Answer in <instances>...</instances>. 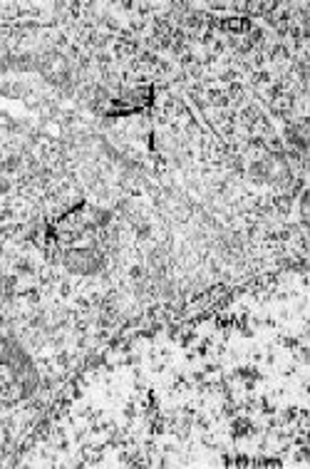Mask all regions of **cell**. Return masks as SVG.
<instances>
[{"label":"cell","mask_w":310,"mask_h":469,"mask_svg":"<svg viewBox=\"0 0 310 469\" xmlns=\"http://www.w3.org/2000/svg\"><path fill=\"white\" fill-rule=\"evenodd\" d=\"M0 166H3V174H17V172H23V154L20 152H10V154H5L3 157V162H0Z\"/></svg>","instance_id":"6da1fadb"},{"label":"cell","mask_w":310,"mask_h":469,"mask_svg":"<svg viewBox=\"0 0 310 469\" xmlns=\"http://www.w3.org/2000/svg\"><path fill=\"white\" fill-rule=\"evenodd\" d=\"M147 278H149V268L144 263H131L129 268H127V281L129 283H142Z\"/></svg>","instance_id":"7a4b0ae2"},{"label":"cell","mask_w":310,"mask_h":469,"mask_svg":"<svg viewBox=\"0 0 310 469\" xmlns=\"http://www.w3.org/2000/svg\"><path fill=\"white\" fill-rule=\"evenodd\" d=\"M122 417L129 422H134L137 417H139V407H137V397H129L127 402H124V407H122Z\"/></svg>","instance_id":"3957f363"},{"label":"cell","mask_w":310,"mask_h":469,"mask_svg":"<svg viewBox=\"0 0 310 469\" xmlns=\"http://www.w3.org/2000/svg\"><path fill=\"white\" fill-rule=\"evenodd\" d=\"M57 295H60L62 301H67V298H72V295H75V286H72V281H70V278H62V281L57 283Z\"/></svg>","instance_id":"277c9868"},{"label":"cell","mask_w":310,"mask_h":469,"mask_svg":"<svg viewBox=\"0 0 310 469\" xmlns=\"http://www.w3.org/2000/svg\"><path fill=\"white\" fill-rule=\"evenodd\" d=\"M13 189H15V181H13V177H0V196H10L13 194Z\"/></svg>","instance_id":"5b68a950"},{"label":"cell","mask_w":310,"mask_h":469,"mask_svg":"<svg viewBox=\"0 0 310 469\" xmlns=\"http://www.w3.org/2000/svg\"><path fill=\"white\" fill-rule=\"evenodd\" d=\"M201 370L206 372V377H209V375H218V372L224 370V365H221V363H213V360H209V357H206V360H204V368H201Z\"/></svg>","instance_id":"8992f818"},{"label":"cell","mask_w":310,"mask_h":469,"mask_svg":"<svg viewBox=\"0 0 310 469\" xmlns=\"http://www.w3.org/2000/svg\"><path fill=\"white\" fill-rule=\"evenodd\" d=\"M204 380H206V372H204V370H194V372H191V382H194V385L204 382Z\"/></svg>","instance_id":"52a82bcc"},{"label":"cell","mask_w":310,"mask_h":469,"mask_svg":"<svg viewBox=\"0 0 310 469\" xmlns=\"http://www.w3.org/2000/svg\"><path fill=\"white\" fill-rule=\"evenodd\" d=\"M8 323H10V315L0 310V330H3V328H8Z\"/></svg>","instance_id":"ba28073f"}]
</instances>
